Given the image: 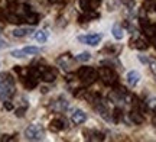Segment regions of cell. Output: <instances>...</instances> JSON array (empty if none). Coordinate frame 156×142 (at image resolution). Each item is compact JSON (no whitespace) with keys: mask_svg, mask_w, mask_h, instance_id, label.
Returning <instances> with one entry per match:
<instances>
[{"mask_svg":"<svg viewBox=\"0 0 156 142\" xmlns=\"http://www.w3.org/2000/svg\"><path fill=\"white\" fill-rule=\"evenodd\" d=\"M15 94V80L9 73H0V99L5 102Z\"/></svg>","mask_w":156,"mask_h":142,"instance_id":"cell-1","label":"cell"},{"mask_svg":"<svg viewBox=\"0 0 156 142\" xmlns=\"http://www.w3.org/2000/svg\"><path fill=\"white\" fill-rule=\"evenodd\" d=\"M78 78L83 81L84 86H91L94 84L97 78H98V71L94 70L93 67H81V68L78 70Z\"/></svg>","mask_w":156,"mask_h":142,"instance_id":"cell-2","label":"cell"},{"mask_svg":"<svg viewBox=\"0 0 156 142\" xmlns=\"http://www.w3.org/2000/svg\"><path fill=\"white\" fill-rule=\"evenodd\" d=\"M25 137L28 141H42L45 138V129L38 123L29 125L25 129Z\"/></svg>","mask_w":156,"mask_h":142,"instance_id":"cell-3","label":"cell"},{"mask_svg":"<svg viewBox=\"0 0 156 142\" xmlns=\"http://www.w3.org/2000/svg\"><path fill=\"white\" fill-rule=\"evenodd\" d=\"M98 78H101V81L107 86H113L117 83V74L116 71L110 67H101L98 71Z\"/></svg>","mask_w":156,"mask_h":142,"instance_id":"cell-4","label":"cell"},{"mask_svg":"<svg viewBox=\"0 0 156 142\" xmlns=\"http://www.w3.org/2000/svg\"><path fill=\"white\" fill-rule=\"evenodd\" d=\"M103 39V35L101 34H90V35H85V36H78V41L83 42L85 45H91V46H95L98 45Z\"/></svg>","mask_w":156,"mask_h":142,"instance_id":"cell-5","label":"cell"},{"mask_svg":"<svg viewBox=\"0 0 156 142\" xmlns=\"http://www.w3.org/2000/svg\"><path fill=\"white\" fill-rule=\"evenodd\" d=\"M74 61H75V58H73V55H71V54H62L61 57L56 60V64H58L62 70L69 71V70H71V67H73Z\"/></svg>","mask_w":156,"mask_h":142,"instance_id":"cell-6","label":"cell"},{"mask_svg":"<svg viewBox=\"0 0 156 142\" xmlns=\"http://www.w3.org/2000/svg\"><path fill=\"white\" fill-rule=\"evenodd\" d=\"M41 71V78L46 81V83H52L55 81L56 77H58V73H56L55 68H51V67H45V68L39 70Z\"/></svg>","mask_w":156,"mask_h":142,"instance_id":"cell-7","label":"cell"},{"mask_svg":"<svg viewBox=\"0 0 156 142\" xmlns=\"http://www.w3.org/2000/svg\"><path fill=\"white\" fill-rule=\"evenodd\" d=\"M140 25H142V29L147 38H155L156 36V25L153 23H149L146 19H140Z\"/></svg>","mask_w":156,"mask_h":142,"instance_id":"cell-8","label":"cell"},{"mask_svg":"<svg viewBox=\"0 0 156 142\" xmlns=\"http://www.w3.org/2000/svg\"><path fill=\"white\" fill-rule=\"evenodd\" d=\"M71 120H73L75 125H81V123H84L87 120V113L84 110H81V109H77V110H74L73 116H71Z\"/></svg>","mask_w":156,"mask_h":142,"instance_id":"cell-9","label":"cell"},{"mask_svg":"<svg viewBox=\"0 0 156 142\" xmlns=\"http://www.w3.org/2000/svg\"><path fill=\"white\" fill-rule=\"evenodd\" d=\"M34 32V28H30V26H20V28H16L13 31V36H16V38H23V36H28Z\"/></svg>","mask_w":156,"mask_h":142,"instance_id":"cell-10","label":"cell"},{"mask_svg":"<svg viewBox=\"0 0 156 142\" xmlns=\"http://www.w3.org/2000/svg\"><path fill=\"white\" fill-rule=\"evenodd\" d=\"M65 126H67V122L64 119H54L51 122L49 129L52 132H59V131H62V129H65Z\"/></svg>","mask_w":156,"mask_h":142,"instance_id":"cell-11","label":"cell"},{"mask_svg":"<svg viewBox=\"0 0 156 142\" xmlns=\"http://www.w3.org/2000/svg\"><path fill=\"white\" fill-rule=\"evenodd\" d=\"M126 80H127V84L134 87L140 81V74L137 71H129L127 75H126Z\"/></svg>","mask_w":156,"mask_h":142,"instance_id":"cell-12","label":"cell"},{"mask_svg":"<svg viewBox=\"0 0 156 142\" xmlns=\"http://www.w3.org/2000/svg\"><path fill=\"white\" fill-rule=\"evenodd\" d=\"M68 107H69V104H68V102H65L64 99H58V100L54 102V104H52V109L56 110V112H64V110H67Z\"/></svg>","mask_w":156,"mask_h":142,"instance_id":"cell-13","label":"cell"},{"mask_svg":"<svg viewBox=\"0 0 156 142\" xmlns=\"http://www.w3.org/2000/svg\"><path fill=\"white\" fill-rule=\"evenodd\" d=\"M129 118H130V120H132L133 123H136V125H142V123L145 122V118H143L137 110H132V112L129 113Z\"/></svg>","mask_w":156,"mask_h":142,"instance_id":"cell-14","label":"cell"},{"mask_svg":"<svg viewBox=\"0 0 156 142\" xmlns=\"http://www.w3.org/2000/svg\"><path fill=\"white\" fill-rule=\"evenodd\" d=\"M133 48L139 49V51H145V49L149 48V44H147V41L142 39V38H137L136 41H133Z\"/></svg>","mask_w":156,"mask_h":142,"instance_id":"cell-15","label":"cell"},{"mask_svg":"<svg viewBox=\"0 0 156 142\" xmlns=\"http://www.w3.org/2000/svg\"><path fill=\"white\" fill-rule=\"evenodd\" d=\"M112 34L117 41H120V39H123V36H124V31H123V28L120 25H113Z\"/></svg>","mask_w":156,"mask_h":142,"instance_id":"cell-16","label":"cell"},{"mask_svg":"<svg viewBox=\"0 0 156 142\" xmlns=\"http://www.w3.org/2000/svg\"><path fill=\"white\" fill-rule=\"evenodd\" d=\"M35 39L38 41L39 44H45L46 39H48V34H46V31H38V32L35 34Z\"/></svg>","mask_w":156,"mask_h":142,"instance_id":"cell-17","label":"cell"},{"mask_svg":"<svg viewBox=\"0 0 156 142\" xmlns=\"http://www.w3.org/2000/svg\"><path fill=\"white\" fill-rule=\"evenodd\" d=\"M25 19H26V22L30 23V25H36V23H39V16L36 15V13H34V12L28 13V15L25 16Z\"/></svg>","mask_w":156,"mask_h":142,"instance_id":"cell-18","label":"cell"},{"mask_svg":"<svg viewBox=\"0 0 156 142\" xmlns=\"http://www.w3.org/2000/svg\"><path fill=\"white\" fill-rule=\"evenodd\" d=\"M95 17H98L97 13H94L93 10H90V13H85L83 16L78 17V22H87V20H91V19H95Z\"/></svg>","mask_w":156,"mask_h":142,"instance_id":"cell-19","label":"cell"},{"mask_svg":"<svg viewBox=\"0 0 156 142\" xmlns=\"http://www.w3.org/2000/svg\"><path fill=\"white\" fill-rule=\"evenodd\" d=\"M87 139H90V141H103V139H104V135H103L101 132L91 131L90 132V137H87Z\"/></svg>","mask_w":156,"mask_h":142,"instance_id":"cell-20","label":"cell"},{"mask_svg":"<svg viewBox=\"0 0 156 142\" xmlns=\"http://www.w3.org/2000/svg\"><path fill=\"white\" fill-rule=\"evenodd\" d=\"M23 52H25L26 55H36V54L41 52V49H39L38 46H25V48H23Z\"/></svg>","mask_w":156,"mask_h":142,"instance_id":"cell-21","label":"cell"},{"mask_svg":"<svg viewBox=\"0 0 156 142\" xmlns=\"http://www.w3.org/2000/svg\"><path fill=\"white\" fill-rule=\"evenodd\" d=\"M90 58H91V54H90V52H81V54H78L77 57H75V61H78V63H85V61H90Z\"/></svg>","mask_w":156,"mask_h":142,"instance_id":"cell-22","label":"cell"},{"mask_svg":"<svg viewBox=\"0 0 156 142\" xmlns=\"http://www.w3.org/2000/svg\"><path fill=\"white\" fill-rule=\"evenodd\" d=\"M147 64H149V68H151L152 74L155 75V80H156V58L151 57L149 58V61H147Z\"/></svg>","mask_w":156,"mask_h":142,"instance_id":"cell-23","label":"cell"},{"mask_svg":"<svg viewBox=\"0 0 156 142\" xmlns=\"http://www.w3.org/2000/svg\"><path fill=\"white\" fill-rule=\"evenodd\" d=\"M10 55L13 58H25L26 57V54L23 52V49H13V51H10Z\"/></svg>","mask_w":156,"mask_h":142,"instance_id":"cell-24","label":"cell"},{"mask_svg":"<svg viewBox=\"0 0 156 142\" xmlns=\"http://www.w3.org/2000/svg\"><path fill=\"white\" fill-rule=\"evenodd\" d=\"M103 2V0H88V5H90V10H95L98 6H100V3Z\"/></svg>","mask_w":156,"mask_h":142,"instance_id":"cell-25","label":"cell"},{"mask_svg":"<svg viewBox=\"0 0 156 142\" xmlns=\"http://www.w3.org/2000/svg\"><path fill=\"white\" fill-rule=\"evenodd\" d=\"M7 19H9V22H12V23H19V22H22L20 20V17L19 16H16V15H13V13H9V16H7Z\"/></svg>","mask_w":156,"mask_h":142,"instance_id":"cell-26","label":"cell"},{"mask_svg":"<svg viewBox=\"0 0 156 142\" xmlns=\"http://www.w3.org/2000/svg\"><path fill=\"white\" fill-rule=\"evenodd\" d=\"M80 6H81V9L85 12L90 10V5H88V0H80Z\"/></svg>","mask_w":156,"mask_h":142,"instance_id":"cell-27","label":"cell"},{"mask_svg":"<svg viewBox=\"0 0 156 142\" xmlns=\"http://www.w3.org/2000/svg\"><path fill=\"white\" fill-rule=\"evenodd\" d=\"M25 112H26V106L16 109V113H15V115H16L17 118H23V116H25Z\"/></svg>","mask_w":156,"mask_h":142,"instance_id":"cell-28","label":"cell"},{"mask_svg":"<svg viewBox=\"0 0 156 142\" xmlns=\"http://www.w3.org/2000/svg\"><path fill=\"white\" fill-rule=\"evenodd\" d=\"M120 115H122V112H120V109H116V110H114V113H113V119L116 120H119L120 119Z\"/></svg>","mask_w":156,"mask_h":142,"instance_id":"cell-29","label":"cell"},{"mask_svg":"<svg viewBox=\"0 0 156 142\" xmlns=\"http://www.w3.org/2000/svg\"><path fill=\"white\" fill-rule=\"evenodd\" d=\"M5 109H7V110H12V109H13V104H12L9 100H5Z\"/></svg>","mask_w":156,"mask_h":142,"instance_id":"cell-30","label":"cell"},{"mask_svg":"<svg viewBox=\"0 0 156 142\" xmlns=\"http://www.w3.org/2000/svg\"><path fill=\"white\" fill-rule=\"evenodd\" d=\"M51 5H62L64 3V0H49Z\"/></svg>","mask_w":156,"mask_h":142,"instance_id":"cell-31","label":"cell"},{"mask_svg":"<svg viewBox=\"0 0 156 142\" xmlns=\"http://www.w3.org/2000/svg\"><path fill=\"white\" fill-rule=\"evenodd\" d=\"M139 60L142 61L143 64H147V61H149V58H145L143 55H139Z\"/></svg>","mask_w":156,"mask_h":142,"instance_id":"cell-32","label":"cell"},{"mask_svg":"<svg viewBox=\"0 0 156 142\" xmlns=\"http://www.w3.org/2000/svg\"><path fill=\"white\" fill-rule=\"evenodd\" d=\"M147 104H149V106H155V104H156V99H155V97H153V99H149Z\"/></svg>","mask_w":156,"mask_h":142,"instance_id":"cell-33","label":"cell"},{"mask_svg":"<svg viewBox=\"0 0 156 142\" xmlns=\"http://www.w3.org/2000/svg\"><path fill=\"white\" fill-rule=\"evenodd\" d=\"M12 139H13L12 137H9V135H5V137L2 138V142H5V141H12Z\"/></svg>","mask_w":156,"mask_h":142,"instance_id":"cell-34","label":"cell"},{"mask_svg":"<svg viewBox=\"0 0 156 142\" xmlns=\"http://www.w3.org/2000/svg\"><path fill=\"white\" fill-rule=\"evenodd\" d=\"M6 46V42L3 39H0V48H5Z\"/></svg>","mask_w":156,"mask_h":142,"instance_id":"cell-35","label":"cell"},{"mask_svg":"<svg viewBox=\"0 0 156 142\" xmlns=\"http://www.w3.org/2000/svg\"><path fill=\"white\" fill-rule=\"evenodd\" d=\"M2 29H3V28H2V26H0V32H2Z\"/></svg>","mask_w":156,"mask_h":142,"instance_id":"cell-36","label":"cell"},{"mask_svg":"<svg viewBox=\"0 0 156 142\" xmlns=\"http://www.w3.org/2000/svg\"><path fill=\"white\" fill-rule=\"evenodd\" d=\"M155 115H156V109H155Z\"/></svg>","mask_w":156,"mask_h":142,"instance_id":"cell-37","label":"cell"}]
</instances>
